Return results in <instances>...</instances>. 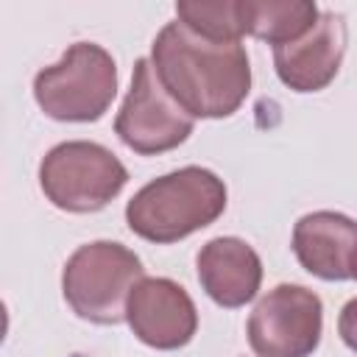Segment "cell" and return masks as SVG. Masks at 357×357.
Masks as SVG:
<instances>
[{"instance_id":"obj_1","label":"cell","mask_w":357,"mask_h":357,"mask_svg":"<svg viewBox=\"0 0 357 357\" xmlns=\"http://www.w3.org/2000/svg\"><path fill=\"white\" fill-rule=\"evenodd\" d=\"M151 64L190 117H229L251 86V67L240 42H209L181 22H167L156 33Z\"/></svg>"},{"instance_id":"obj_2","label":"cell","mask_w":357,"mask_h":357,"mask_svg":"<svg viewBox=\"0 0 357 357\" xmlns=\"http://www.w3.org/2000/svg\"><path fill=\"white\" fill-rule=\"evenodd\" d=\"M226 209V184L206 167H181L145 184L126 206L134 234L151 243H176Z\"/></svg>"},{"instance_id":"obj_3","label":"cell","mask_w":357,"mask_h":357,"mask_svg":"<svg viewBox=\"0 0 357 357\" xmlns=\"http://www.w3.org/2000/svg\"><path fill=\"white\" fill-rule=\"evenodd\" d=\"M139 257L109 240L81 245L64 265L61 290L73 312L92 324H120L131 290L142 282Z\"/></svg>"},{"instance_id":"obj_4","label":"cell","mask_w":357,"mask_h":357,"mask_svg":"<svg viewBox=\"0 0 357 357\" xmlns=\"http://www.w3.org/2000/svg\"><path fill=\"white\" fill-rule=\"evenodd\" d=\"M117 92L114 59L92 42L73 45L59 64L33 78V98L42 112L64 123H89L103 117Z\"/></svg>"},{"instance_id":"obj_5","label":"cell","mask_w":357,"mask_h":357,"mask_svg":"<svg viewBox=\"0 0 357 357\" xmlns=\"http://www.w3.org/2000/svg\"><path fill=\"white\" fill-rule=\"evenodd\" d=\"M128 181L123 162L98 142H61L39 165V184L47 201L67 212L103 209Z\"/></svg>"},{"instance_id":"obj_6","label":"cell","mask_w":357,"mask_h":357,"mask_svg":"<svg viewBox=\"0 0 357 357\" xmlns=\"http://www.w3.org/2000/svg\"><path fill=\"white\" fill-rule=\"evenodd\" d=\"M195 117H190L176 98L162 86L151 59L134 64L131 89L114 120L117 137L137 153L151 156L181 145L192 134Z\"/></svg>"},{"instance_id":"obj_7","label":"cell","mask_w":357,"mask_h":357,"mask_svg":"<svg viewBox=\"0 0 357 357\" xmlns=\"http://www.w3.org/2000/svg\"><path fill=\"white\" fill-rule=\"evenodd\" d=\"M321 298L301 284L268 290L251 318L248 343L259 357H310L321 340Z\"/></svg>"},{"instance_id":"obj_8","label":"cell","mask_w":357,"mask_h":357,"mask_svg":"<svg viewBox=\"0 0 357 357\" xmlns=\"http://www.w3.org/2000/svg\"><path fill=\"white\" fill-rule=\"evenodd\" d=\"M126 321L151 349H181L198 329V312L187 290L170 279H142L128 298Z\"/></svg>"},{"instance_id":"obj_9","label":"cell","mask_w":357,"mask_h":357,"mask_svg":"<svg viewBox=\"0 0 357 357\" xmlns=\"http://www.w3.org/2000/svg\"><path fill=\"white\" fill-rule=\"evenodd\" d=\"M346 53V22L335 11H324L318 22L296 42L273 47L276 75L296 92H318L332 84Z\"/></svg>"},{"instance_id":"obj_10","label":"cell","mask_w":357,"mask_h":357,"mask_svg":"<svg viewBox=\"0 0 357 357\" xmlns=\"http://www.w3.org/2000/svg\"><path fill=\"white\" fill-rule=\"evenodd\" d=\"M357 223L340 212L304 215L293 229V251L312 276L326 282L351 279Z\"/></svg>"},{"instance_id":"obj_11","label":"cell","mask_w":357,"mask_h":357,"mask_svg":"<svg viewBox=\"0 0 357 357\" xmlns=\"http://www.w3.org/2000/svg\"><path fill=\"white\" fill-rule=\"evenodd\" d=\"M198 282L220 307H243L262 282L257 251L237 237H215L198 251Z\"/></svg>"},{"instance_id":"obj_12","label":"cell","mask_w":357,"mask_h":357,"mask_svg":"<svg viewBox=\"0 0 357 357\" xmlns=\"http://www.w3.org/2000/svg\"><path fill=\"white\" fill-rule=\"evenodd\" d=\"M321 11L310 0H243V25L245 33L276 45H287L301 39L315 22Z\"/></svg>"},{"instance_id":"obj_13","label":"cell","mask_w":357,"mask_h":357,"mask_svg":"<svg viewBox=\"0 0 357 357\" xmlns=\"http://www.w3.org/2000/svg\"><path fill=\"white\" fill-rule=\"evenodd\" d=\"M176 17L181 25L209 42H240L245 33L243 0H181L176 3Z\"/></svg>"},{"instance_id":"obj_14","label":"cell","mask_w":357,"mask_h":357,"mask_svg":"<svg viewBox=\"0 0 357 357\" xmlns=\"http://www.w3.org/2000/svg\"><path fill=\"white\" fill-rule=\"evenodd\" d=\"M337 332H340L343 343H346L351 351H357V298H351V301L343 307V312H340V318H337Z\"/></svg>"},{"instance_id":"obj_15","label":"cell","mask_w":357,"mask_h":357,"mask_svg":"<svg viewBox=\"0 0 357 357\" xmlns=\"http://www.w3.org/2000/svg\"><path fill=\"white\" fill-rule=\"evenodd\" d=\"M351 276L357 279V248H354V257H351Z\"/></svg>"}]
</instances>
